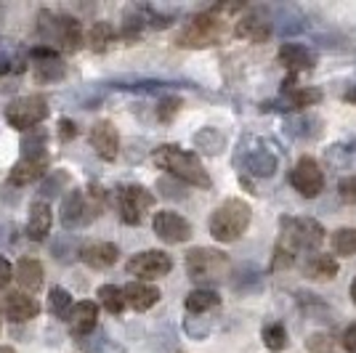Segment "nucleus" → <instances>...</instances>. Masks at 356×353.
Instances as JSON below:
<instances>
[{"label":"nucleus","mask_w":356,"mask_h":353,"mask_svg":"<svg viewBox=\"0 0 356 353\" xmlns=\"http://www.w3.org/2000/svg\"><path fill=\"white\" fill-rule=\"evenodd\" d=\"M48 170H51V157H48V151H32V154H24V157L11 167L8 181H11L14 186H30L38 178H43Z\"/></svg>","instance_id":"12"},{"label":"nucleus","mask_w":356,"mask_h":353,"mask_svg":"<svg viewBox=\"0 0 356 353\" xmlns=\"http://www.w3.org/2000/svg\"><path fill=\"white\" fill-rule=\"evenodd\" d=\"M0 353H16V351L11 348V345H0Z\"/></svg>","instance_id":"43"},{"label":"nucleus","mask_w":356,"mask_h":353,"mask_svg":"<svg viewBox=\"0 0 356 353\" xmlns=\"http://www.w3.org/2000/svg\"><path fill=\"white\" fill-rule=\"evenodd\" d=\"M30 59H32V67H35V77L40 80V83H56L64 77V61L56 56V51L54 48H48V45H38V48H32L30 51Z\"/></svg>","instance_id":"13"},{"label":"nucleus","mask_w":356,"mask_h":353,"mask_svg":"<svg viewBox=\"0 0 356 353\" xmlns=\"http://www.w3.org/2000/svg\"><path fill=\"white\" fill-rule=\"evenodd\" d=\"M14 277H16V268L8 263L3 255H0V290H6V287H8V281L14 279Z\"/></svg>","instance_id":"38"},{"label":"nucleus","mask_w":356,"mask_h":353,"mask_svg":"<svg viewBox=\"0 0 356 353\" xmlns=\"http://www.w3.org/2000/svg\"><path fill=\"white\" fill-rule=\"evenodd\" d=\"M64 183H67V176H64V173H56V176H54V181L43 183L40 194H43V197H54V194H59L56 189H59V186H64Z\"/></svg>","instance_id":"39"},{"label":"nucleus","mask_w":356,"mask_h":353,"mask_svg":"<svg viewBox=\"0 0 356 353\" xmlns=\"http://www.w3.org/2000/svg\"><path fill=\"white\" fill-rule=\"evenodd\" d=\"M248 165H250V170L255 176H271L274 167H277V160H274L268 151H255Z\"/></svg>","instance_id":"32"},{"label":"nucleus","mask_w":356,"mask_h":353,"mask_svg":"<svg viewBox=\"0 0 356 353\" xmlns=\"http://www.w3.org/2000/svg\"><path fill=\"white\" fill-rule=\"evenodd\" d=\"M51 223H54V210L45 199H38L30 205V218H27V236L40 242L51 231Z\"/></svg>","instance_id":"19"},{"label":"nucleus","mask_w":356,"mask_h":353,"mask_svg":"<svg viewBox=\"0 0 356 353\" xmlns=\"http://www.w3.org/2000/svg\"><path fill=\"white\" fill-rule=\"evenodd\" d=\"M178 109H181V101H178V99H168V101L160 104V109H157V117L163 120V122H168V120L176 115Z\"/></svg>","instance_id":"37"},{"label":"nucleus","mask_w":356,"mask_h":353,"mask_svg":"<svg viewBox=\"0 0 356 353\" xmlns=\"http://www.w3.org/2000/svg\"><path fill=\"white\" fill-rule=\"evenodd\" d=\"M59 136H61V141H70V138H74V136H77V125H74L72 120H61V122H59Z\"/></svg>","instance_id":"40"},{"label":"nucleus","mask_w":356,"mask_h":353,"mask_svg":"<svg viewBox=\"0 0 356 353\" xmlns=\"http://www.w3.org/2000/svg\"><path fill=\"white\" fill-rule=\"evenodd\" d=\"M226 35V22L216 14H197L192 16L181 32L176 35V45L181 48H210L218 45Z\"/></svg>","instance_id":"4"},{"label":"nucleus","mask_w":356,"mask_h":353,"mask_svg":"<svg viewBox=\"0 0 356 353\" xmlns=\"http://www.w3.org/2000/svg\"><path fill=\"white\" fill-rule=\"evenodd\" d=\"M237 38H245L250 43H264L271 35V22L261 14H248L237 22Z\"/></svg>","instance_id":"22"},{"label":"nucleus","mask_w":356,"mask_h":353,"mask_svg":"<svg viewBox=\"0 0 356 353\" xmlns=\"http://www.w3.org/2000/svg\"><path fill=\"white\" fill-rule=\"evenodd\" d=\"M346 101H354L356 104V90H348V93H346Z\"/></svg>","instance_id":"41"},{"label":"nucleus","mask_w":356,"mask_h":353,"mask_svg":"<svg viewBox=\"0 0 356 353\" xmlns=\"http://www.w3.org/2000/svg\"><path fill=\"white\" fill-rule=\"evenodd\" d=\"M152 160H154V165H157L160 170L170 173L173 178L189 183V186L210 189V183H213L208 176V170H205V165L200 162V157L192 154V151H184V149L176 147V144H163V147H157L154 154H152Z\"/></svg>","instance_id":"1"},{"label":"nucleus","mask_w":356,"mask_h":353,"mask_svg":"<svg viewBox=\"0 0 356 353\" xmlns=\"http://www.w3.org/2000/svg\"><path fill=\"white\" fill-rule=\"evenodd\" d=\"M118 258L120 250L112 242H93V245H86L80 250V261L90 268H109V265L118 263Z\"/></svg>","instance_id":"17"},{"label":"nucleus","mask_w":356,"mask_h":353,"mask_svg":"<svg viewBox=\"0 0 356 353\" xmlns=\"http://www.w3.org/2000/svg\"><path fill=\"white\" fill-rule=\"evenodd\" d=\"M16 281H19L24 290L38 293V290L43 287V265H40V261H35V258H22V261L16 263Z\"/></svg>","instance_id":"24"},{"label":"nucleus","mask_w":356,"mask_h":353,"mask_svg":"<svg viewBox=\"0 0 356 353\" xmlns=\"http://www.w3.org/2000/svg\"><path fill=\"white\" fill-rule=\"evenodd\" d=\"M264 345L268 351H282L287 345V332H284L282 324H268L264 327Z\"/></svg>","instance_id":"31"},{"label":"nucleus","mask_w":356,"mask_h":353,"mask_svg":"<svg viewBox=\"0 0 356 353\" xmlns=\"http://www.w3.org/2000/svg\"><path fill=\"white\" fill-rule=\"evenodd\" d=\"M332 252L341 255V258H354L356 255V229L354 226H346V229H338L332 231Z\"/></svg>","instance_id":"27"},{"label":"nucleus","mask_w":356,"mask_h":353,"mask_svg":"<svg viewBox=\"0 0 356 353\" xmlns=\"http://www.w3.org/2000/svg\"><path fill=\"white\" fill-rule=\"evenodd\" d=\"M88 45L90 51H96V54H102V51H106L109 45H112V40H115V27L109 24V22H93V27L88 30Z\"/></svg>","instance_id":"26"},{"label":"nucleus","mask_w":356,"mask_h":353,"mask_svg":"<svg viewBox=\"0 0 356 353\" xmlns=\"http://www.w3.org/2000/svg\"><path fill=\"white\" fill-rule=\"evenodd\" d=\"M341 345H343V351L346 353H356V322L348 324V327L343 329Z\"/></svg>","instance_id":"36"},{"label":"nucleus","mask_w":356,"mask_h":353,"mask_svg":"<svg viewBox=\"0 0 356 353\" xmlns=\"http://www.w3.org/2000/svg\"><path fill=\"white\" fill-rule=\"evenodd\" d=\"M48 306H51V313L59 316V319H70L72 313V295L67 293L64 287H51V295H48Z\"/></svg>","instance_id":"29"},{"label":"nucleus","mask_w":356,"mask_h":353,"mask_svg":"<svg viewBox=\"0 0 356 353\" xmlns=\"http://www.w3.org/2000/svg\"><path fill=\"white\" fill-rule=\"evenodd\" d=\"M88 221V205H86V194L80 189H70L64 202H61V223L64 229H72L77 223Z\"/></svg>","instance_id":"20"},{"label":"nucleus","mask_w":356,"mask_h":353,"mask_svg":"<svg viewBox=\"0 0 356 353\" xmlns=\"http://www.w3.org/2000/svg\"><path fill=\"white\" fill-rule=\"evenodd\" d=\"M90 147L96 149V154L102 160L112 162L120 154V133L118 128L109 122V120H102L90 128Z\"/></svg>","instance_id":"14"},{"label":"nucleus","mask_w":356,"mask_h":353,"mask_svg":"<svg viewBox=\"0 0 356 353\" xmlns=\"http://www.w3.org/2000/svg\"><path fill=\"white\" fill-rule=\"evenodd\" d=\"M67 322H70V329L77 338H88L90 332L96 329V324H99V306L93 300H80V303H74Z\"/></svg>","instance_id":"16"},{"label":"nucleus","mask_w":356,"mask_h":353,"mask_svg":"<svg viewBox=\"0 0 356 353\" xmlns=\"http://www.w3.org/2000/svg\"><path fill=\"white\" fill-rule=\"evenodd\" d=\"M48 117V101L43 96H22L6 106V122L16 131H35Z\"/></svg>","instance_id":"7"},{"label":"nucleus","mask_w":356,"mask_h":353,"mask_svg":"<svg viewBox=\"0 0 356 353\" xmlns=\"http://www.w3.org/2000/svg\"><path fill=\"white\" fill-rule=\"evenodd\" d=\"M290 183L300 197L314 199L325 189V173H322V167L316 165L314 157H300L296 162V167L290 170Z\"/></svg>","instance_id":"10"},{"label":"nucleus","mask_w":356,"mask_h":353,"mask_svg":"<svg viewBox=\"0 0 356 353\" xmlns=\"http://www.w3.org/2000/svg\"><path fill=\"white\" fill-rule=\"evenodd\" d=\"M325 242V229L314 218H282V245L280 252L316 250Z\"/></svg>","instance_id":"6"},{"label":"nucleus","mask_w":356,"mask_h":353,"mask_svg":"<svg viewBox=\"0 0 356 353\" xmlns=\"http://www.w3.org/2000/svg\"><path fill=\"white\" fill-rule=\"evenodd\" d=\"M287 101L293 104V109H306V106H314V104L322 101V90L316 88H293Z\"/></svg>","instance_id":"30"},{"label":"nucleus","mask_w":356,"mask_h":353,"mask_svg":"<svg viewBox=\"0 0 356 353\" xmlns=\"http://www.w3.org/2000/svg\"><path fill=\"white\" fill-rule=\"evenodd\" d=\"M3 313L8 316V322L14 324L32 322L40 313V303L27 293H8L3 297Z\"/></svg>","instance_id":"15"},{"label":"nucleus","mask_w":356,"mask_h":353,"mask_svg":"<svg viewBox=\"0 0 356 353\" xmlns=\"http://www.w3.org/2000/svg\"><path fill=\"white\" fill-rule=\"evenodd\" d=\"M38 32L43 38V43L48 48L59 45L61 51L67 54H74L80 51L83 45V27L74 16H59V14H51V11H40L38 16Z\"/></svg>","instance_id":"3"},{"label":"nucleus","mask_w":356,"mask_h":353,"mask_svg":"<svg viewBox=\"0 0 356 353\" xmlns=\"http://www.w3.org/2000/svg\"><path fill=\"white\" fill-rule=\"evenodd\" d=\"M250 218H252V207L245 199L232 197L223 205L216 207V213L210 215V234H213L216 242H223V245L237 242L239 236L248 231Z\"/></svg>","instance_id":"2"},{"label":"nucleus","mask_w":356,"mask_h":353,"mask_svg":"<svg viewBox=\"0 0 356 353\" xmlns=\"http://www.w3.org/2000/svg\"><path fill=\"white\" fill-rule=\"evenodd\" d=\"M348 293H351V300H354V303H356V279L351 281V290H348Z\"/></svg>","instance_id":"42"},{"label":"nucleus","mask_w":356,"mask_h":353,"mask_svg":"<svg viewBox=\"0 0 356 353\" xmlns=\"http://www.w3.org/2000/svg\"><path fill=\"white\" fill-rule=\"evenodd\" d=\"M154 234L160 236L168 245H181L186 239H192V223L186 221L184 215H178L173 210H160L154 213V221H152Z\"/></svg>","instance_id":"11"},{"label":"nucleus","mask_w":356,"mask_h":353,"mask_svg":"<svg viewBox=\"0 0 356 353\" xmlns=\"http://www.w3.org/2000/svg\"><path fill=\"white\" fill-rule=\"evenodd\" d=\"M125 268H128V274L136 277L138 281H154L170 274L173 261H170V255L163 250H144V252H136Z\"/></svg>","instance_id":"9"},{"label":"nucleus","mask_w":356,"mask_h":353,"mask_svg":"<svg viewBox=\"0 0 356 353\" xmlns=\"http://www.w3.org/2000/svg\"><path fill=\"white\" fill-rule=\"evenodd\" d=\"M186 274L197 284H216L229 274V255L213 247H194L186 252Z\"/></svg>","instance_id":"5"},{"label":"nucleus","mask_w":356,"mask_h":353,"mask_svg":"<svg viewBox=\"0 0 356 353\" xmlns=\"http://www.w3.org/2000/svg\"><path fill=\"white\" fill-rule=\"evenodd\" d=\"M122 293H125V303L134 311H149L160 300V290L147 281H131L122 287Z\"/></svg>","instance_id":"21"},{"label":"nucleus","mask_w":356,"mask_h":353,"mask_svg":"<svg viewBox=\"0 0 356 353\" xmlns=\"http://www.w3.org/2000/svg\"><path fill=\"white\" fill-rule=\"evenodd\" d=\"M338 194H341L343 202H348V205H354L356 202V176H346L338 183Z\"/></svg>","instance_id":"34"},{"label":"nucleus","mask_w":356,"mask_h":353,"mask_svg":"<svg viewBox=\"0 0 356 353\" xmlns=\"http://www.w3.org/2000/svg\"><path fill=\"white\" fill-rule=\"evenodd\" d=\"M221 303V297L216 290H208V287H200V290H192L186 295V311L189 313H205V311H213Z\"/></svg>","instance_id":"25"},{"label":"nucleus","mask_w":356,"mask_h":353,"mask_svg":"<svg viewBox=\"0 0 356 353\" xmlns=\"http://www.w3.org/2000/svg\"><path fill=\"white\" fill-rule=\"evenodd\" d=\"M306 345H309V351H314V353H335L332 340L327 338V335H312Z\"/></svg>","instance_id":"35"},{"label":"nucleus","mask_w":356,"mask_h":353,"mask_svg":"<svg viewBox=\"0 0 356 353\" xmlns=\"http://www.w3.org/2000/svg\"><path fill=\"white\" fill-rule=\"evenodd\" d=\"M86 205H88V221L96 218V215H102V210H104V189L102 186H90Z\"/></svg>","instance_id":"33"},{"label":"nucleus","mask_w":356,"mask_h":353,"mask_svg":"<svg viewBox=\"0 0 356 353\" xmlns=\"http://www.w3.org/2000/svg\"><path fill=\"white\" fill-rule=\"evenodd\" d=\"M96 295H99L102 306H104L109 313H122V309L128 306V303H125V293H122V287H115V284H102Z\"/></svg>","instance_id":"28"},{"label":"nucleus","mask_w":356,"mask_h":353,"mask_svg":"<svg viewBox=\"0 0 356 353\" xmlns=\"http://www.w3.org/2000/svg\"><path fill=\"white\" fill-rule=\"evenodd\" d=\"M303 274L314 281H330L338 277V261L332 255H312L306 265H303Z\"/></svg>","instance_id":"23"},{"label":"nucleus","mask_w":356,"mask_h":353,"mask_svg":"<svg viewBox=\"0 0 356 353\" xmlns=\"http://www.w3.org/2000/svg\"><path fill=\"white\" fill-rule=\"evenodd\" d=\"M314 54L300 43H284L280 48V64L284 69H290V74L296 72H306V69H314Z\"/></svg>","instance_id":"18"},{"label":"nucleus","mask_w":356,"mask_h":353,"mask_svg":"<svg viewBox=\"0 0 356 353\" xmlns=\"http://www.w3.org/2000/svg\"><path fill=\"white\" fill-rule=\"evenodd\" d=\"M152 207H154V194L149 192L147 186L128 183V186H120L118 189V210L122 223L138 226Z\"/></svg>","instance_id":"8"}]
</instances>
